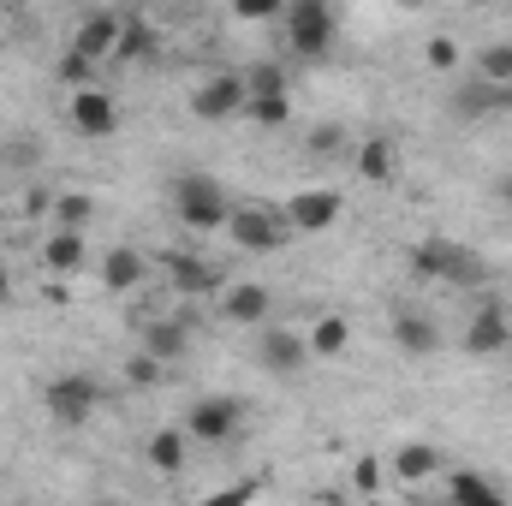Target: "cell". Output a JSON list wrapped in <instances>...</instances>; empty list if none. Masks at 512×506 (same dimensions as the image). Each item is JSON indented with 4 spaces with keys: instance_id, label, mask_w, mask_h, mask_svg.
<instances>
[{
    "instance_id": "6da1fadb",
    "label": "cell",
    "mask_w": 512,
    "mask_h": 506,
    "mask_svg": "<svg viewBox=\"0 0 512 506\" xmlns=\"http://www.w3.org/2000/svg\"><path fill=\"white\" fill-rule=\"evenodd\" d=\"M411 262H417V274L447 280V286H489V262L471 245H459V239H423L411 251Z\"/></svg>"
},
{
    "instance_id": "7a4b0ae2",
    "label": "cell",
    "mask_w": 512,
    "mask_h": 506,
    "mask_svg": "<svg viewBox=\"0 0 512 506\" xmlns=\"http://www.w3.org/2000/svg\"><path fill=\"white\" fill-rule=\"evenodd\" d=\"M173 209H179V221H185L191 233H215V227H227V221H233L227 191H221L209 173H185V179L173 185Z\"/></svg>"
},
{
    "instance_id": "3957f363",
    "label": "cell",
    "mask_w": 512,
    "mask_h": 506,
    "mask_svg": "<svg viewBox=\"0 0 512 506\" xmlns=\"http://www.w3.org/2000/svg\"><path fill=\"white\" fill-rule=\"evenodd\" d=\"M286 36H292V54L322 60L334 48V6L328 0H292L286 6Z\"/></svg>"
},
{
    "instance_id": "277c9868",
    "label": "cell",
    "mask_w": 512,
    "mask_h": 506,
    "mask_svg": "<svg viewBox=\"0 0 512 506\" xmlns=\"http://www.w3.org/2000/svg\"><path fill=\"white\" fill-rule=\"evenodd\" d=\"M42 399H48V417L60 429H84L96 417V405H102V387H96V376H54Z\"/></svg>"
},
{
    "instance_id": "5b68a950",
    "label": "cell",
    "mask_w": 512,
    "mask_h": 506,
    "mask_svg": "<svg viewBox=\"0 0 512 506\" xmlns=\"http://www.w3.org/2000/svg\"><path fill=\"white\" fill-rule=\"evenodd\" d=\"M239 423H245V405L239 399H227V393H209V399H197L191 405V417H185V435L191 441H233L239 435Z\"/></svg>"
},
{
    "instance_id": "8992f818",
    "label": "cell",
    "mask_w": 512,
    "mask_h": 506,
    "mask_svg": "<svg viewBox=\"0 0 512 506\" xmlns=\"http://www.w3.org/2000/svg\"><path fill=\"white\" fill-rule=\"evenodd\" d=\"M245 102H251L245 78H239V72H215V78L191 96V114H197V120H233V114H245Z\"/></svg>"
},
{
    "instance_id": "52a82bcc",
    "label": "cell",
    "mask_w": 512,
    "mask_h": 506,
    "mask_svg": "<svg viewBox=\"0 0 512 506\" xmlns=\"http://www.w3.org/2000/svg\"><path fill=\"white\" fill-rule=\"evenodd\" d=\"M304 358H310L304 334H292V328H256V364L268 376H298Z\"/></svg>"
},
{
    "instance_id": "ba28073f",
    "label": "cell",
    "mask_w": 512,
    "mask_h": 506,
    "mask_svg": "<svg viewBox=\"0 0 512 506\" xmlns=\"http://www.w3.org/2000/svg\"><path fill=\"white\" fill-rule=\"evenodd\" d=\"M161 268H167L173 292H185V298H203V292H221V286H227V274H221L215 262H203V256L167 251V256H161Z\"/></svg>"
},
{
    "instance_id": "9c48e42d",
    "label": "cell",
    "mask_w": 512,
    "mask_h": 506,
    "mask_svg": "<svg viewBox=\"0 0 512 506\" xmlns=\"http://www.w3.org/2000/svg\"><path fill=\"white\" fill-rule=\"evenodd\" d=\"M227 233H233L239 251H280V245H286V227H280L268 209H233Z\"/></svg>"
},
{
    "instance_id": "30bf717a",
    "label": "cell",
    "mask_w": 512,
    "mask_h": 506,
    "mask_svg": "<svg viewBox=\"0 0 512 506\" xmlns=\"http://www.w3.org/2000/svg\"><path fill=\"white\" fill-rule=\"evenodd\" d=\"M72 126L84 131V137H114L120 131V108H114V96L108 90H78L72 96Z\"/></svg>"
},
{
    "instance_id": "8fae6325",
    "label": "cell",
    "mask_w": 512,
    "mask_h": 506,
    "mask_svg": "<svg viewBox=\"0 0 512 506\" xmlns=\"http://www.w3.org/2000/svg\"><path fill=\"white\" fill-rule=\"evenodd\" d=\"M512 334H507V310L495 304V298H483L477 304V316H471V328H465V352L471 358H489V352H501Z\"/></svg>"
},
{
    "instance_id": "7c38bea8",
    "label": "cell",
    "mask_w": 512,
    "mask_h": 506,
    "mask_svg": "<svg viewBox=\"0 0 512 506\" xmlns=\"http://www.w3.org/2000/svg\"><path fill=\"white\" fill-rule=\"evenodd\" d=\"M114 48H120V12H90V18L78 24V36H72V54H84L90 66L108 60Z\"/></svg>"
},
{
    "instance_id": "4fadbf2b",
    "label": "cell",
    "mask_w": 512,
    "mask_h": 506,
    "mask_svg": "<svg viewBox=\"0 0 512 506\" xmlns=\"http://www.w3.org/2000/svg\"><path fill=\"white\" fill-rule=\"evenodd\" d=\"M286 221H292L298 233H328V227L340 221V197H334V191H304V197H292Z\"/></svg>"
},
{
    "instance_id": "5bb4252c",
    "label": "cell",
    "mask_w": 512,
    "mask_h": 506,
    "mask_svg": "<svg viewBox=\"0 0 512 506\" xmlns=\"http://www.w3.org/2000/svg\"><path fill=\"white\" fill-rule=\"evenodd\" d=\"M393 340H399V352H411V358H429V352L441 346V334H435V322H429L423 310H393Z\"/></svg>"
},
{
    "instance_id": "9a60e30c",
    "label": "cell",
    "mask_w": 512,
    "mask_h": 506,
    "mask_svg": "<svg viewBox=\"0 0 512 506\" xmlns=\"http://www.w3.org/2000/svg\"><path fill=\"white\" fill-rule=\"evenodd\" d=\"M143 352L167 370V364H179L185 352H191V334H185V322H149L143 328Z\"/></svg>"
},
{
    "instance_id": "2e32d148",
    "label": "cell",
    "mask_w": 512,
    "mask_h": 506,
    "mask_svg": "<svg viewBox=\"0 0 512 506\" xmlns=\"http://www.w3.org/2000/svg\"><path fill=\"white\" fill-rule=\"evenodd\" d=\"M447 501L453 506H507V495L483 471H447Z\"/></svg>"
},
{
    "instance_id": "e0dca14e",
    "label": "cell",
    "mask_w": 512,
    "mask_h": 506,
    "mask_svg": "<svg viewBox=\"0 0 512 506\" xmlns=\"http://www.w3.org/2000/svg\"><path fill=\"white\" fill-rule=\"evenodd\" d=\"M435 471H441V453H435L429 441H405V447L393 453V477H399V483H429Z\"/></svg>"
},
{
    "instance_id": "ac0fdd59",
    "label": "cell",
    "mask_w": 512,
    "mask_h": 506,
    "mask_svg": "<svg viewBox=\"0 0 512 506\" xmlns=\"http://www.w3.org/2000/svg\"><path fill=\"white\" fill-rule=\"evenodd\" d=\"M227 322H239V328H268V292L262 286H227Z\"/></svg>"
},
{
    "instance_id": "d6986e66",
    "label": "cell",
    "mask_w": 512,
    "mask_h": 506,
    "mask_svg": "<svg viewBox=\"0 0 512 506\" xmlns=\"http://www.w3.org/2000/svg\"><path fill=\"white\" fill-rule=\"evenodd\" d=\"M185 441H191L185 429H155V435H149V465H155L161 477H179V471H185Z\"/></svg>"
},
{
    "instance_id": "ffe728a7",
    "label": "cell",
    "mask_w": 512,
    "mask_h": 506,
    "mask_svg": "<svg viewBox=\"0 0 512 506\" xmlns=\"http://www.w3.org/2000/svg\"><path fill=\"white\" fill-rule=\"evenodd\" d=\"M143 268H149V262L131 251V245H114L108 262H102V280H108L114 292H137V286H143Z\"/></svg>"
},
{
    "instance_id": "44dd1931",
    "label": "cell",
    "mask_w": 512,
    "mask_h": 506,
    "mask_svg": "<svg viewBox=\"0 0 512 506\" xmlns=\"http://www.w3.org/2000/svg\"><path fill=\"white\" fill-rule=\"evenodd\" d=\"M453 108H459L465 120H477V114H507L512 90H495V84H483V78H477V84H465V90H459V102H453Z\"/></svg>"
},
{
    "instance_id": "7402d4cb",
    "label": "cell",
    "mask_w": 512,
    "mask_h": 506,
    "mask_svg": "<svg viewBox=\"0 0 512 506\" xmlns=\"http://www.w3.org/2000/svg\"><path fill=\"white\" fill-rule=\"evenodd\" d=\"M304 346H310L316 358H340V352L352 346V322H346V316H322V322L304 334Z\"/></svg>"
},
{
    "instance_id": "603a6c76",
    "label": "cell",
    "mask_w": 512,
    "mask_h": 506,
    "mask_svg": "<svg viewBox=\"0 0 512 506\" xmlns=\"http://www.w3.org/2000/svg\"><path fill=\"white\" fill-rule=\"evenodd\" d=\"M42 262H48L54 274H72V268L84 262V233H54V239L42 245Z\"/></svg>"
},
{
    "instance_id": "cb8c5ba5",
    "label": "cell",
    "mask_w": 512,
    "mask_h": 506,
    "mask_svg": "<svg viewBox=\"0 0 512 506\" xmlns=\"http://www.w3.org/2000/svg\"><path fill=\"white\" fill-rule=\"evenodd\" d=\"M90 215H96V203H90L84 191H60V197H54V221H60V233H84Z\"/></svg>"
},
{
    "instance_id": "d4e9b609",
    "label": "cell",
    "mask_w": 512,
    "mask_h": 506,
    "mask_svg": "<svg viewBox=\"0 0 512 506\" xmlns=\"http://www.w3.org/2000/svg\"><path fill=\"white\" fill-rule=\"evenodd\" d=\"M155 48V30L143 24V18H120V48H114V60H143Z\"/></svg>"
},
{
    "instance_id": "484cf974",
    "label": "cell",
    "mask_w": 512,
    "mask_h": 506,
    "mask_svg": "<svg viewBox=\"0 0 512 506\" xmlns=\"http://www.w3.org/2000/svg\"><path fill=\"white\" fill-rule=\"evenodd\" d=\"M358 173H364V179H393V143H387V137H364Z\"/></svg>"
},
{
    "instance_id": "4316f807",
    "label": "cell",
    "mask_w": 512,
    "mask_h": 506,
    "mask_svg": "<svg viewBox=\"0 0 512 506\" xmlns=\"http://www.w3.org/2000/svg\"><path fill=\"white\" fill-rule=\"evenodd\" d=\"M477 72H483V84H495V90H512V42H501V48H483Z\"/></svg>"
},
{
    "instance_id": "83f0119b",
    "label": "cell",
    "mask_w": 512,
    "mask_h": 506,
    "mask_svg": "<svg viewBox=\"0 0 512 506\" xmlns=\"http://www.w3.org/2000/svg\"><path fill=\"white\" fill-rule=\"evenodd\" d=\"M245 90H251V96H286V72H280L274 60H262V66L245 72Z\"/></svg>"
},
{
    "instance_id": "f1b7e54d",
    "label": "cell",
    "mask_w": 512,
    "mask_h": 506,
    "mask_svg": "<svg viewBox=\"0 0 512 506\" xmlns=\"http://www.w3.org/2000/svg\"><path fill=\"white\" fill-rule=\"evenodd\" d=\"M245 108L256 114V126H286V120H292V102H286V96H251Z\"/></svg>"
},
{
    "instance_id": "f546056e",
    "label": "cell",
    "mask_w": 512,
    "mask_h": 506,
    "mask_svg": "<svg viewBox=\"0 0 512 506\" xmlns=\"http://www.w3.org/2000/svg\"><path fill=\"white\" fill-rule=\"evenodd\" d=\"M54 72H60V84H72V96H78V90H90V60H84V54H60V66H54Z\"/></svg>"
},
{
    "instance_id": "4dcf8cb0",
    "label": "cell",
    "mask_w": 512,
    "mask_h": 506,
    "mask_svg": "<svg viewBox=\"0 0 512 506\" xmlns=\"http://www.w3.org/2000/svg\"><path fill=\"white\" fill-rule=\"evenodd\" d=\"M262 495V477H245V483H233V489H221V495H209L203 506H251Z\"/></svg>"
},
{
    "instance_id": "1f68e13d",
    "label": "cell",
    "mask_w": 512,
    "mask_h": 506,
    "mask_svg": "<svg viewBox=\"0 0 512 506\" xmlns=\"http://www.w3.org/2000/svg\"><path fill=\"white\" fill-rule=\"evenodd\" d=\"M161 376H167V370H161L149 352H137V358L126 364V381H131V387H161Z\"/></svg>"
},
{
    "instance_id": "d6a6232c",
    "label": "cell",
    "mask_w": 512,
    "mask_h": 506,
    "mask_svg": "<svg viewBox=\"0 0 512 506\" xmlns=\"http://www.w3.org/2000/svg\"><path fill=\"white\" fill-rule=\"evenodd\" d=\"M340 143H346V131L340 126H316L310 131V155H340Z\"/></svg>"
},
{
    "instance_id": "836d02e7",
    "label": "cell",
    "mask_w": 512,
    "mask_h": 506,
    "mask_svg": "<svg viewBox=\"0 0 512 506\" xmlns=\"http://www.w3.org/2000/svg\"><path fill=\"white\" fill-rule=\"evenodd\" d=\"M352 483H358V495H376V489H382V465H376V459H358Z\"/></svg>"
},
{
    "instance_id": "e575fe53",
    "label": "cell",
    "mask_w": 512,
    "mask_h": 506,
    "mask_svg": "<svg viewBox=\"0 0 512 506\" xmlns=\"http://www.w3.org/2000/svg\"><path fill=\"white\" fill-rule=\"evenodd\" d=\"M453 60H459V42L453 36H435L429 42V66H453Z\"/></svg>"
},
{
    "instance_id": "d590c367",
    "label": "cell",
    "mask_w": 512,
    "mask_h": 506,
    "mask_svg": "<svg viewBox=\"0 0 512 506\" xmlns=\"http://www.w3.org/2000/svg\"><path fill=\"white\" fill-rule=\"evenodd\" d=\"M6 161L18 167V161H36V137H12V149H6Z\"/></svg>"
},
{
    "instance_id": "8d00e7d4",
    "label": "cell",
    "mask_w": 512,
    "mask_h": 506,
    "mask_svg": "<svg viewBox=\"0 0 512 506\" xmlns=\"http://www.w3.org/2000/svg\"><path fill=\"white\" fill-rule=\"evenodd\" d=\"M239 18H274V0H239Z\"/></svg>"
},
{
    "instance_id": "74e56055",
    "label": "cell",
    "mask_w": 512,
    "mask_h": 506,
    "mask_svg": "<svg viewBox=\"0 0 512 506\" xmlns=\"http://www.w3.org/2000/svg\"><path fill=\"white\" fill-rule=\"evenodd\" d=\"M12 304V274H6V262H0V310Z\"/></svg>"
},
{
    "instance_id": "f35d334b",
    "label": "cell",
    "mask_w": 512,
    "mask_h": 506,
    "mask_svg": "<svg viewBox=\"0 0 512 506\" xmlns=\"http://www.w3.org/2000/svg\"><path fill=\"white\" fill-rule=\"evenodd\" d=\"M90 506H126V501H114V495H96V501H90Z\"/></svg>"
},
{
    "instance_id": "ab89813d",
    "label": "cell",
    "mask_w": 512,
    "mask_h": 506,
    "mask_svg": "<svg viewBox=\"0 0 512 506\" xmlns=\"http://www.w3.org/2000/svg\"><path fill=\"white\" fill-rule=\"evenodd\" d=\"M501 203H512V179H507V185H501Z\"/></svg>"
},
{
    "instance_id": "60d3db41",
    "label": "cell",
    "mask_w": 512,
    "mask_h": 506,
    "mask_svg": "<svg viewBox=\"0 0 512 506\" xmlns=\"http://www.w3.org/2000/svg\"><path fill=\"white\" fill-rule=\"evenodd\" d=\"M322 506H346V501H322Z\"/></svg>"
}]
</instances>
